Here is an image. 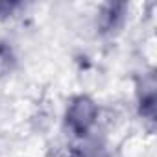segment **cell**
<instances>
[{"mask_svg":"<svg viewBox=\"0 0 157 157\" xmlns=\"http://www.w3.org/2000/svg\"><path fill=\"white\" fill-rule=\"evenodd\" d=\"M94 117H96V107L89 98H76L67 113V120L70 128L80 135L87 131V128L94 122Z\"/></svg>","mask_w":157,"mask_h":157,"instance_id":"6da1fadb","label":"cell"},{"mask_svg":"<svg viewBox=\"0 0 157 157\" xmlns=\"http://www.w3.org/2000/svg\"><path fill=\"white\" fill-rule=\"evenodd\" d=\"M11 67H13V54L4 43H0V74H6L8 70H11Z\"/></svg>","mask_w":157,"mask_h":157,"instance_id":"7a4b0ae2","label":"cell"}]
</instances>
